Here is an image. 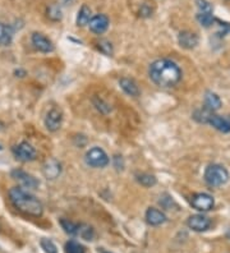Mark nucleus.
I'll return each mask as SVG.
<instances>
[{
	"mask_svg": "<svg viewBox=\"0 0 230 253\" xmlns=\"http://www.w3.org/2000/svg\"><path fill=\"white\" fill-rule=\"evenodd\" d=\"M9 198L13 206L21 212L30 215V216L39 217L43 215L44 207L39 198L32 196L26 189L14 187L9 191Z\"/></svg>",
	"mask_w": 230,
	"mask_h": 253,
	"instance_id": "obj_2",
	"label": "nucleus"
},
{
	"mask_svg": "<svg viewBox=\"0 0 230 253\" xmlns=\"http://www.w3.org/2000/svg\"><path fill=\"white\" fill-rule=\"evenodd\" d=\"M102 253H109V252H102Z\"/></svg>",
	"mask_w": 230,
	"mask_h": 253,
	"instance_id": "obj_32",
	"label": "nucleus"
},
{
	"mask_svg": "<svg viewBox=\"0 0 230 253\" xmlns=\"http://www.w3.org/2000/svg\"><path fill=\"white\" fill-rule=\"evenodd\" d=\"M60 225L61 228L64 229V232L67 234L71 235H78V232H80V224H76L73 221H69V220H60Z\"/></svg>",
	"mask_w": 230,
	"mask_h": 253,
	"instance_id": "obj_22",
	"label": "nucleus"
},
{
	"mask_svg": "<svg viewBox=\"0 0 230 253\" xmlns=\"http://www.w3.org/2000/svg\"><path fill=\"white\" fill-rule=\"evenodd\" d=\"M12 151L15 158L18 159L19 161H23V163H30V161H34L37 158L36 148L28 142H21L18 145H15L12 148Z\"/></svg>",
	"mask_w": 230,
	"mask_h": 253,
	"instance_id": "obj_6",
	"label": "nucleus"
},
{
	"mask_svg": "<svg viewBox=\"0 0 230 253\" xmlns=\"http://www.w3.org/2000/svg\"><path fill=\"white\" fill-rule=\"evenodd\" d=\"M205 180L210 187H220L229 180V171L223 165L212 164L206 169Z\"/></svg>",
	"mask_w": 230,
	"mask_h": 253,
	"instance_id": "obj_3",
	"label": "nucleus"
},
{
	"mask_svg": "<svg viewBox=\"0 0 230 253\" xmlns=\"http://www.w3.org/2000/svg\"><path fill=\"white\" fill-rule=\"evenodd\" d=\"M41 248L44 250L45 253H58V248H56L55 243L51 241V239H47V238H43L40 242Z\"/></svg>",
	"mask_w": 230,
	"mask_h": 253,
	"instance_id": "obj_27",
	"label": "nucleus"
},
{
	"mask_svg": "<svg viewBox=\"0 0 230 253\" xmlns=\"http://www.w3.org/2000/svg\"><path fill=\"white\" fill-rule=\"evenodd\" d=\"M148 74L153 84L159 87H173L182 78V71L177 63L169 59H159L150 65Z\"/></svg>",
	"mask_w": 230,
	"mask_h": 253,
	"instance_id": "obj_1",
	"label": "nucleus"
},
{
	"mask_svg": "<svg viewBox=\"0 0 230 253\" xmlns=\"http://www.w3.org/2000/svg\"><path fill=\"white\" fill-rule=\"evenodd\" d=\"M178 42L183 49L192 50L198 45V36L194 32L182 31L178 35Z\"/></svg>",
	"mask_w": 230,
	"mask_h": 253,
	"instance_id": "obj_14",
	"label": "nucleus"
},
{
	"mask_svg": "<svg viewBox=\"0 0 230 253\" xmlns=\"http://www.w3.org/2000/svg\"><path fill=\"white\" fill-rule=\"evenodd\" d=\"M78 235L86 241H92L93 237H95V232L91 226L86 225V224H80V232H78Z\"/></svg>",
	"mask_w": 230,
	"mask_h": 253,
	"instance_id": "obj_25",
	"label": "nucleus"
},
{
	"mask_svg": "<svg viewBox=\"0 0 230 253\" xmlns=\"http://www.w3.org/2000/svg\"><path fill=\"white\" fill-rule=\"evenodd\" d=\"M0 150H1V146H0Z\"/></svg>",
	"mask_w": 230,
	"mask_h": 253,
	"instance_id": "obj_33",
	"label": "nucleus"
},
{
	"mask_svg": "<svg viewBox=\"0 0 230 253\" xmlns=\"http://www.w3.org/2000/svg\"><path fill=\"white\" fill-rule=\"evenodd\" d=\"M119 84L120 87H122V90L124 91L127 95L133 96V97H137V96L139 95V92H141L138 84H136L135 81L131 80V78H122V80L119 81Z\"/></svg>",
	"mask_w": 230,
	"mask_h": 253,
	"instance_id": "obj_17",
	"label": "nucleus"
},
{
	"mask_svg": "<svg viewBox=\"0 0 230 253\" xmlns=\"http://www.w3.org/2000/svg\"><path fill=\"white\" fill-rule=\"evenodd\" d=\"M46 13H47V18L51 19V21L54 22H58L61 19V8L58 5V4H51V5L47 8V10H46Z\"/></svg>",
	"mask_w": 230,
	"mask_h": 253,
	"instance_id": "obj_24",
	"label": "nucleus"
},
{
	"mask_svg": "<svg viewBox=\"0 0 230 253\" xmlns=\"http://www.w3.org/2000/svg\"><path fill=\"white\" fill-rule=\"evenodd\" d=\"M86 164L91 168H105L109 164V156L100 147H92L86 154Z\"/></svg>",
	"mask_w": 230,
	"mask_h": 253,
	"instance_id": "obj_4",
	"label": "nucleus"
},
{
	"mask_svg": "<svg viewBox=\"0 0 230 253\" xmlns=\"http://www.w3.org/2000/svg\"><path fill=\"white\" fill-rule=\"evenodd\" d=\"M31 41H32V45L35 46V49L41 51V53H51V51H54V43L51 42V40L47 39L45 35L40 34V32L32 34Z\"/></svg>",
	"mask_w": 230,
	"mask_h": 253,
	"instance_id": "obj_9",
	"label": "nucleus"
},
{
	"mask_svg": "<svg viewBox=\"0 0 230 253\" xmlns=\"http://www.w3.org/2000/svg\"><path fill=\"white\" fill-rule=\"evenodd\" d=\"M190 205L197 211L206 212V211H210L211 209H214L215 201L212 196L207 195V193H196V195L190 197Z\"/></svg>",
	"mask_w": 230,
	"mask_h": 253,
	"instance_id": "obj_7",
	"label": "nucleus"
},
{
	"mask_svg": "<svg viewBox=\"0 0 230 253\" xmlns=\"http://www.w3.org/2000/svg\"><path fill=\"white\" fill-rule=\"evenodd\" d=\"M91 18H92L91 9H90L86 4H83V5L81 6V9L78 10V14H77V26L83 27V26L89 25Z\"/></svg>",
	"mask_w": 230,
	"mask_h": 253,
	"instance_id": "obj_20",
	"label": "nucleus"
},
{
	"mask_svg": "<svg viewBox=\"0 0 230 253\" xmlns=\"http://www.w3.org/2000/svg\"><path fill=\"white\" fill-rule=\"evenodd\" d=\"M166 220L168 219H166L165 213H164L163 211L157 210V209L151 207V209H148V210L146 211V221H147L150 225L159 226L161 225V224H164Z\"/></svg>",
	"mask_w": 230,
	"mask_h": 253,
	"instance_id": "obj_16",
	"label": "nucleus"
},
{
	"mask_svg": "<svg viewBox=\"0 0 230 253\" xmlns=\"http://www.w3.org/2000/svg\"><path fill=\"white\" fill-rule=\"evenodd\" d=\"M65 252L67 253H85L86 250L82 244L76 241H69L65 244Z\"/></svg>",
	"mask_w": 230,
	"mask_h": 253,
	"instance_id": "obj_26",
	"label": "nucleus"
},
{
	"mask_svg": "<svg viewBox=\"0 0 230 253\" xmlns=\"http://www.w3.org/2000/svg\"><path fill=\"white\" fill-rule=\"evenodd\" d=\"M12 178L15 182H18L23 188L35 189L37 188V185H39V180H37L35 176L31 175V174L26 173L25 170L14 169L12 171Z\"/></svg>",
	"mask_w": 230,
	"mask_h": 253,
	"instance_id": "obj_8",
	"label": "nucleus"
},
{
	"mask_svg": "<svg viewBox=\"0 0 230 253\" xmlns=\"http://www.w3.org/2000/svg\"><path fill=\"white\" fill-rule=\"evenodd\" d=\"M61 122H63V113L59 109L52 108L47 111V114L45 117V126L50 132H56L61 126Z\"/></svg>",
	"mask_w": 230,
	"mask_h": 253,
	"instance_id": "obj_10",
	"label": "nucleus"
},
{
	"mask_svg": "<svg viewBox=\"0 0 230 253\" xmlns=\"http://www.w3.org/2000/svg\"><path fill=\"white\" fill-rule=\"evenodd\" d=\"M129 8L137 17L148 18L155 12V3L152 0H129Z\"/></svg>",
	"mask_w": 230,
	"mask_h": 253,
	"instance_id": "obj_5",
	"label": "nucleus"
},
{
	"mask_svg": "<svg viewBox=\"0 0 230 253\" xmlns=\"http://www.w3.org/2000/svg\"><path fill=\"white\" fill-rule=\"evenodd\" d=\"M137 182L143 187H153L157 183V179L156 176L152 175V174L143 173L137 175Z\"/></svg>",
	"mask_w": 230,
	"mask_h": 253,
	"instance_id": "obj_23",
	"label": "nucleus"
},
{
	"mask_svg": "<svg viewBox=\"0 0 230 253\" xmlns=\"http://www.w3.org/2000/svg\"><path fill=\"white\" fill-rule=\"evenodd\" d=\"M63 1H65V3H71L72 0H63Z\"/></svg>",
	"mask_w": 230,
	"mask_h": 253,
	"instance_id": "obj_31",
	"label": "nucleus"
},
{
	"mask_svg": "<svg viewBox=\"0 0 230 253\" xmlns=\"http://www.w3.org/2000/svg\"><path fill=\"white\" fill-rule=\"evenodd\" d=\"M196 5L198 8L197 13H212V6L207 0H196Z\"/></svg>",
	"mask_w": 230,
	"mask_h": 253,
	"instance_id": "obj_29",
	"label": "nucleus"
},
{
	"mask_svg": "<svg viewBox=\"0 0 230 253\" xmlns=\"http://www.w3.org/2000/svg\"><path fill=\"white\" fill-rule=\"evenodd\" d=\"M109 25H110V21H109L107 16H105V14H96L90 21L89 27L93 34L102 35L104 32H106Z\"/></svg>",
	"mask_w": 230,
	"mask_h": 253,
	"instance_id": "obj_11",
	"label": "nucleus"
},
{
	"mask_svg": "<svg viewBox=\"0 0 230 253\" xmlns=\"http://www.w3.org/2000/svg\"><path fill=\"white\" fill-rule=\"evenodd\" d=\"M187 225L194 232H206L211 225V220L207 216H203V215H192V216L188 217Z\"/></svg>",
	"mask_w": 230,
	"mask_h": 253,
	"instance_id": "obj_12",
	"label": "nucleus"
},
{
	"mask_svg": "<svg viewBox=\"0 0 230 253\" xmlns=\"http://www.w3.org/2000/svg\"><path fill=\"white\" fill-rule=\"evenodd\" d=\"M13 28L0 22V46H8L13 40Z\"/></svg>",
	"mask_w": 230,
	"mask_h": 253,
	"instance_id": "obj_19",
	"label": "nucleus"
},
{
	"mask_svg": "<svg viewBox=\"0 0 230 253\" xmlns=\"http://www.w3.org/2000/svg\"><path fill=\"white\" fill-rule=\"evenodd\" d=\"M43 171L47 179H56L61 173V165L55 159H49L44 164Z\"/></svg>",
	"mask_w": 230,
	"mask_h": 253,
	"instance_id": "obj_15",
	"label": "nucleus"
},
{
	"mask_svg": "<svg viewBox=\"0 0 230 253\" xmlns=\"http://www.w3.org/2000/svg\"><path fill=\"white\" fill-rule=\"evenodd\" d=\"M96 45H97L98 50L101 53L106 54V55H111L113 54V47H111V43L106 40H100L96 41Z\"/></svg>",
	"mask_w": 230,
	"mask_h": 253,
	"instance_id": "obj_28",
	"label": "nucleus"
},
{
	"mask_svg": "<svg viewBox=\"0 0 230 253\" xmlns=\"http://www.w3.org/2000/svg\"><path fill=\"white\" fill-rule=\"evenodd\" d=\"M205 108L210 111H216L221 108V100L218 95L211 91H207L205 95Z\"/></svg>",
	"mask_w": 230,
	"mask_h": 253,
	"instance_id": "obj_18",
	"label": "nucleus"
},
{
	"mask_svg": "<svg viewBox=\"0 0 230 253\" xmlns=\"http://www.w3.org/2000/svg\"><path fill=\"white\" fill-rule=\"evenodd\" d=\"M196 19L198 21L199 25L203 26V27H210L216 21V18H215L212 13H197Z\"/></svg>",
	"mask_w": 230,
	"mask_h": 253,
	"instance_id": "obj_21",
	"label": "nucleus"
},
{
	"mask_svg": "<svg viewBox=\"0 0 230 253\" xmlns=\"http://www.w3.org/2000/svg\"><path fill=\"white\" fill-rule=\"evenodd\" d=\"M216 22L219 23V27H220V31H219V35L221 36H225L227 34L230 32V23H227V22H221L219 19H216Z\"/></svg>",
	"mask_w": 230,
	"mask_h": 253,
	"instance_id": "obj_30",
	"label": "nucleus"
},
{
	"mask_svg": "<svg viewBox=\"0 0 230 253\" xmlns=\"http://www.w3.org/2000/svg\"><path fill=\"white\" fill-rule=\"evenodd\" d=\"M207 123L214 126L215 129H218L219 132H230V117H221V115H216L211 113L209 119H207Z\"/></svg>",
	"mask_w": 230,
	"mask_h": 253,
	"instance_id": "obj_13",
	"label": "nucleus"
}]
</instances>
